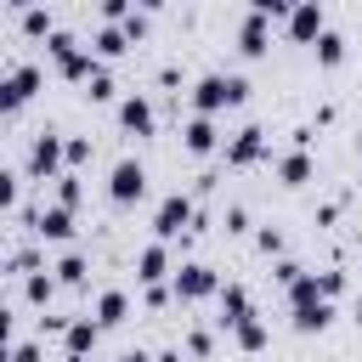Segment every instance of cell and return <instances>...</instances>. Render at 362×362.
<instances>
[{
	"instance_id": "1",
	"label": "cell",
	"mask_w": 362,
	"mask_h": 362,
	"mask_svg": "<svg viewBox=\"0 0 362 362\" xmlns=\"http://www.w3.org/2000/svg\"><path fill=\"white\" fill-rule=\"evenodd\" d=\"M249 96V79L243 74H226V68H209V74H198V85H192V113H204V119H215L221 107H238Z\"/></svg>"
},
{
	"instance_id": "2",
	"label": "cell",
	"mask_w": 362,
	"mask_h": 362,
	"mask_svg": "<svg viewBox=\"0 0 362 362\" xmlns=\"http://www.w3.org/2000/svg\"><path fill=\"white\" fill-rule=\"evenodd\" d=\"M68 170V136H57L51 124L28 136V153H23V175L28 181H57Z\"/></svg>"
},
{
	"instance_id": "3",
	"label": "cell",
	"mask_w": 362,
	"mask_h": 362,
	"mask_svg": "<svg viewBox=\"0 0 362 362\" xmlns=\"http://www.w3.org/2000/svg\"><path fill=\"white\" fill-rule=\"evenodd\" d=\"M40 79H45V68L40 62H28V57H11L6 68H0V113H17L34 90H40Z\"/></svg>"
},
{
	"instance_id": "4",
	"label": "cell",
	"mask_w": 362,
	"mask_h": 362,
	"mask_svg": "<svg viewBox=\"0 0 362 362\" xmlns=\"http://www.w3.org/2000/svg\"><path fill=\"white\" fill-rule=\"evenodd\" d=\"M192 221H198L192 192H164V198H158V209H153V238H158V243H170V238L192 232Z\"/></svg>"
},
{
	"instance_id": "5",
	"label": "cell",
	"mask_w": 362,
	"mask_h": 362,
	"mask_svg": "<svg viewBox=\"0 0 362 362\" xmlns=\"http://www.w3.org/2000/svg\"><path fill=\"white\" fill-rule=\"evenodd\" d=\"M170 288H175V300H181V305H192V300L221 294V277H215V266H204V260H175Z\"/></svg>"
},
{
	"instance_id": "6",
	"label": "cell",
	"mask_w": 362,
	"mask_h": 362,
	"mask_svg": "<svg viewBox=\"0 0 362 362\" xmlns=\"http://www.w3.org/2000/svg\"><path fill=\"white\" fill-rule=\"evenodd\" d=\"M141 192H147V164L124 153V158L107 170V198H113V204H136Z\"/></svg>"
},
{
	"instance_id": "7",
	"label": "cell",
	"mask_w": 362,
	"mask_h": 362,
	"mask_svg": "<svg viewBox=\"0 0 362 362\" xmlns=\"http://www.w3.org/2000/svg\"><path fill=\"white\" fill-rule=\"evenodd\" d=\"M28 232H34L40 243H68V238H74V209H62V204H40L34 221H28Z\"/></svg>"
},
{
	"instance_id": "8",
	"label": "cell",
	"mask_w": 362,
	"mask_h": 362,
	"mask_svg": "<svg viewBox=\"0 0 362 362\" xmlns=\"http://www.w3.org/2000/svg\"><path fill=\"white\" fill-rule=\"evenodd\" d=\"M221 153H226V164H238V170H243V164H260V158H266V130H260V124H243V130L226 136Z\"/></svg>"
},
{
	"instance_id": "9",
	"label": "cell",
	"mask_w": 362,
	"mask_h": 362,
	"mask_svg": "<svg viewBox=\"0 0 362 362\" xmlns=\"http://www.w3.org/2000/svg\"><path fill=\"white\" fill-rule=\"evenodd\" d=\"M136 277H141V288H153V283H164V277H175V260H170V243H141L136 249Z\"/></svg>"
},
{
	"instance_id": "10",
	"label": "cell",
	"mask_w": 362,
	"mask_h": 362,
	"mask_svg": "<svg viewBox=\"0 0 362 362\" xmlns=\"http://www.w3.org/2000/svg\"><path fill=\"white\" fill-rule=\"evenodd\" d=\"M113 119H119V130H130V136H153V102L141 96V90H130V96H119V107H113Z\"/></svg>"
},
{
	"instance_id": "11",
	"label": "cell",
	"mask_w": 362,
	"mask_h": 362,
	"mask_svg": "<svg viewBox=\"0 0 362 362\" xmlns=\"http://www.w3.org/2000/svg\"><path fill=\"white\" fill-rule=\"evenodd\" d=\"M96 339H102V322H96V317H74L68 334H62V356H68V362H90Z\"/></svg>"
},
{
	"instance_id": "12",
	"label": "cell",
	"mask_w": 362,
	"mask_h": 362,
	"mask_svg": "<svg viewBox=\"0 0 362 362\" xmlns=\"http://www.w3.org/2000/svg\"><path fill=\"white\" fill-rule=\"evenodd\" d=\"M322 34H328V11H322L317 0H300V6L288 11V40H311V45H317Z\"/></svg>"
},
{
	"instance_id": "13",
	"label": "cell",
	"mask_w": 362,
	"mask_h": 362,
	"mask_svg": "<svg viewBox=\"0 0 362 362\" xmlns=\"http://www.w3.org/2000/svg\"><path fill=\"white\" fill-rule=\"evenodd\" d=\"M181 147L204 158V153H215V147H226V141H221V130H215V119H204V113H192V119L181 124Z\"/></svg>"
},
{
	"instance_id": "14",
	"label": "cell",
	"mask_w": 362,
	"mask_h": 362,
	"mask_svg": "<svg viewBox=\"0 0 362 362\" xmlns=\"http://www.w3.org/2000/svg\"><path fill=\"white\" fill-rule=\"evenodd\" d=\"M266 45H272V23H266L260 11H243V23H238V51H243V57H266Z\"/></svg>"
},
{
	"instance_id": "15",
	"label": "cell",
	"mask_w": 362,
	"mask_h": 362,
	"mask_svg": "<svg viewBox=\"0 0 362 362\" xmlns=\"http://www.w3.org/2000/svg\"><path fill=\"white\" fill-rule=\"evenodd\" d=\"M215 300H221V317H215L221 328H232V322H243V317L255 311V305H249V288H243V283H221V294H215Z\"/></svg>"
},
{
	"instance_id": "16",
	"label": "cell",
	"mask_w": 362,
	"mask_h": 362,
	"mask_svg": "<svg viewBox=\"0 0 362 362\" xmlns=\"http://www.w3.org/2000/svg\"><path fill=\"white\" fill-rule=\"evenodd\" d=\"M90 317H96L102 328H119V322L130 317V294H124V288H102L96 305H90Z\"/></svg>"
},
{
	"instance_id": "17",
	"label": "cell",
	"mask_w": 362,
	"mask_h": 362,
	"mask_svg": "<svg viewBox=\"0 0 362 362\" xmlns=\"http://www.w3.org/2000/svg\"><path fill=\"white\" fill-rule=\"evenodd\" d=\"M130 45H136V40H130V34H124V23H102V28H96V34H90V51H96V57H102V62H107V57H124V51H130Z\"/></svg>"
},
{
	"instance_id": "18",
	"label": "cell",
	"mask_w": 362,
	"mask_h": 362,
	"mask_svg": "<svg viewBox=\"0 0 362 362\" xmlns=\"http://www.w3.org/2000/svg\"><path fill=\"white\" fill-rule=\"evenodd\" d=\"M311 175H317V164H311V153H305V147H294V153H283V158H277V181H283V187H305Z\"/></svg>"
},
{
	"instance_id": "19",
	"label": "cell",
	"mask_w": 362,
	"mask_h": 362,
	"mask_svg": "<svg viewBox=\"0 0 362 362\" xmlns=\"http://www.w3.org/2000/svg\"><path fill=\"white\" fill-rule=\"evenodd\" d=\"M57 288H62V283H57V272H51V266H45V272H28V277H23V300H28V305H40V311L51 305V294H57Z\"/></svg>"
},
{
	"instance_id": "20",
	"label": "cell",
	"mask_w": 362,
	"mask_h": 362,
	"mask_svg": "<svg viewBox=\"0 0 362 362\" xmlns=\"http://www.w3.org/2000/svg\"><path fill=\"white\" fill-rule=\"evenodd\" d=\"M288 317H294L300 334H322V328L334 322V300H311V305H300V311H288Z\"/></svg>"
},
{
	"instance_id": "21",
	"label": "cell",
	"mask_w": 362,
	"mask_h": 362,
	"mask_svg": "<svg viewBox=\"0 0 362 362\" xmlns=\"http://www.w3.org/2000/svg\"><path fill=\"white\" fill-rule=\"evenodd\" d=\"M266 339H272V328H266L255 311H249L243 322H232V345H238V351H266Z\"/></svg>"
},
{
	"instance_id": "22",
	"label": "cell",
	"mask_w": 362,
	"mask_h": 362,
	"mask_svg": "<svg viewBox=\"0 0 362 362\" xmlns=\"http://www.w3.org/2000/svg\"><path fill=\"white\" fill-rule=\"evenodd\" d=\"M51 272H57V283H62V288H79V283L90 277V260H85L79 249H68V255H62V260H57Z\"/></svg>"
},
{
	"instance_id": "23",
	"label": "cell",
	"mask_w": 362,
	"mask_h": 362,
	"mask_svg": "<svg viewBox=\"0 0 362 362\" xmlns=\"http://www.w3.org/2000/svg\"><path fill=\"white\" fill-rule=\"evenodd\" d=\"M17 23H23V34H34V40H40V34H45V40L57 34V23H51V11H45V6H23V11H17Z\"/></svg>"
},
{
	"instance_id": "24",
	"label": "cell",
	"mask_w": 362,
	"mask_h": 362,
	"mask_svg": "<svg viewBox=\"0 0 362 362\" xmlns=\"http://www.w3.org/2000/svg\"><path fill=\"white\" fill-rule=\"evenodd\" d=\"M317 62H322V68H339V62H345V34H339V28H328V34L317 40Z\"/></svg>"
},
{
	"instance_id": "25",
	"label": "cell",
	"mask_w": 362,
	"mask_h": 362,
	"mask_svg": "<svg viewBox=\"0 0 362 362\" xmlns=\"http://www.w3.org/2000/svg\"><path fill=\"white\" fill-rule=\"evenodd\" d=\"M79 198H85V181H79L74 170H62V175H57V198H51V204H62V209H79Z\"/></svg>"
},
{
	"instance_id": "26",
	"label": "cell",
	"mask_w": 362,
	"mask_h": 362,
	"mask_svg": "<svg viewBox=\"0 0 362 362\" xmlns=\"http://www.w3.org/2000/svg\"><path fill=\"white\" fill-rule=\"evenodd\" d=\"M283 294H288V311H300V305H311V300H322V294H317V272H305V277H300L294 288H283Z\"/></svg>"
},
{
	"instance_id": "27",
	"label": "cell",
	"mask_w": 362,
	"mask_h": 362,
	"mask_svg": "<svg viewBox=\"0 0 362 362\" xmlns=\"http://www.w3.org/2000/svg\"><path fill=\"white\" fill-rule=\"evenodd\" d=\"M317 294H322V300H339V294H345V272H339V266L317 272Z\"/></svg>"
},
{
	"instance_id": "28",
	"label": "cell",
	"mask_w": 362,
	"mask_h": 362,
	"mask_svg": "<svg viewBox=\"0 0 362 362\" xmlns=\"http://www.w3.org/2000/svg\"><path fill=\"white\" fill-rule=\"evenodd\" d=\"M6 362H45V345L40 339H11V356Z\"/></svg>"
},
{
	"instance_id": "29",
	"label": "cell",
	"mask_w": 362,
	"mask_h": 362,
	"mask_svg": "<svg viewBox=\"0 0 362 362\" xmlns=\"http://www.w3.org/2000/svg\"><path fill=\"white\" fill-rule=\"evenodd\" d=\"M85 96H90V102H107V96H113V74H107V62H102V68H96V79L85 85Z\"/></svg>"
},
{
	"instance_id": "30",
	"label": "cell",
	"mask_w": 362,
	"mask_h": 362,
	"mask_svg": "<svg viewBox=\"0 0 362 362\" xmlns=\"http://www.w3.org/2000/svg\"><path fill=\"white\" fill-rule=\"evenodd\" d=\"M90 164V136H68V170Z\"/></svg>"
},
{
	"instance_id": "31",
	"label": "cell",
	"mask_w": 362,
	"mask_h": 362,
	"mask_svg": "<svg viewBox=\"0 0 362 362\" xmlns=\"http://www.w3.org/2000/svg\"><path fill=\"white\" fill-rule=\"evenodd\" d=\"M272 277H277L283 288H294V283L305 277V266H300V260H277V266H272Z\"/></svg>"
},
{
	"instance_id": "32",
	"label": "cell",
	"mask_w": 362,
	"mask_h": 362,
	"mask_svg": "<svg viewBox=\"0 0 362 362\" xmlns=\"http://www.w3.org/2000/svg\"><path fill=\"white\" fill-rule=\"evenodd\" d=\"M255 243H260V255H283V232H277V226H260Z\"/></svg>"
},
{
	"instance_id": "33",
	"label": "cell",
	"mask_w": 362,
	"mask_h": 362,
	"mask_svg": "<svg viewBox=\"0 0 362 362\" xmlns=\"http://www.w3.org/2000/svg\"><path fill=\"white\" fill-rule=\"evenodd\" d=\"M187 351H192V356H209V351H215L209 328H187Z\"/></svg>"
},
{
	"instance_id": "34",
	"label": "cell",
	"mask_w": 362,
	"mask_h": 362,
	"mask_svg": "<svg viewBox=\"0 0 362 362\" xmlns=\"http://www.w3.org/2000/svg\"><path fill=\"white\" fill-rule=\"evenodd\" d=\"M243 226H249V209L232 204V209H226V232H243Z\"/></svg>"
},
{
	"instance_id": "35",
	"label": "cell",
	"mask_w": 362,
	"mask_h": 362,
	"mask_svg": "<svg viewBox=\"0 0 362 362\" xmlns=\"http://www.w3.org/2000/svg\"><path fill=\"white\" fill-rule=\"evenodd\" d=\"M119 362H147V351H124V356H119Z\"/></svg>"
},
{
	"instance_id": "36",
	"label": "cell",
	"mask_w": 362,
	"mask_h": 362,
	"mask_svg": "<svg viewBox=\"0 0 362 362\" xmlns=\"http://www.w3.org/2000/svg\"><path fill=\"white\" fill-rule=\"evenodd\" d=\"M158 362H181V351H158Z\"/></svg>"
},
{
	"instance_id": "37",
	"label": "cell",
	"mask_w": 362,
	"mask_h": 362,
	"mask_svg": "<svg viewBox=\"0 0 362 362\" xmlns=\"http://www.w3.org/2000/svg\"><path fill=\"white\" fill-rule=\"evenodd\" d=\"M351 317H356V328H362V300H356V305H351Z\"/></svg>"
},
{
	"instance_id": "38",
	"label": "cell",
	"mask_w": 362,
	"mask_h": 362,
	"mask_svg": "<svg viewBox=\"0 0 362 362\" xmlns=\"http://www.w3.org/2000/svg\"><path fill=\"white\" fill-rule=\"evenodd\" d=\"M356 147H362V130H356Z\"/></svg>"
}]
</instances>
